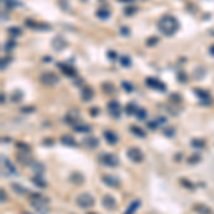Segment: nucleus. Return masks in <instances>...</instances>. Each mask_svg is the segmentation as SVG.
<instances>
[{"mask_svg": "<svg viewBox=\"0 0 214 214\" xmlns=\"http://www.w3.org/2000/svg\"><path fill=\"white\" fill-rule=\"evenodd\" d=\"M177 29H178V21L170 14L163 16L158 20V30L166 36H173L177 31Z\"/></svg>", "mask_w": 214, "mask_h": 214, "instance_id": "1", "label": "nucleus"}, {"mask_svg": "<svg viewBox=\"0 0 214 214\" xmlns=\"http://www.w3.org/2000/svg\"><path fill=\"white\" fill-rule=\"evenodd\" d=\"M30 204L31 207L34 208V210H37L39 213H43L46 214L47 213V208H49V200H47L46 197H43V195L40 194H30Z\"/></svg>", "mask_w": 214, "mask_h": 214, "instance_id": "2", "label": "nucleus"}, {"mask_svg": "<svg viewBox=\"0 0 214 214\" xmlns=\"http://www.w3.org/2000/svg\"><path fill=\"white\" fill-rule=\"evenodd\" d=\"M99 160L103 166H107V167H117L119 166V157L112 153H103V154H100Z\"/></svg>", "mask_w": 214, "mask_h": 214, "instance_id": "3", "label": "nucleus"}, {"mask_svg": "<svg viewBox=\"0 0 214 214\" xmlns=\"http://www.w3.org/2000/svg\"><path fill=\"white\" fill-rule=\"evenodd\" d=\"M76 204L79 205V207H82V208H90V207H93L94 205V198L93 195L87 194V193H83V194L77 195V198H76Z\"/></svg>", "mask_w": 214, "mask_h": 214, "instance_id": "4", "label": "nucleus"}, {"mask_svg": "<svg viewBox=\"0 0 214 214\" xmlns=\"http://www.w3.org/2000/svg\"><path fill=\"white\" fill-rule=\"evenodd\" d=\"M40 82L44 86H54L59 83V76L53 72H44L40 74Z\"/></svg>", "mask_w": 214, "mask_h": 214, "instance_id": "5", "label": "nucleus"}, {"mask_svg": "<svg viewBox=\"0 0 214 214\" xmlns=\"http://www.w3.org/2000/svg\"><path fill=\"white\" fill-rule=\"evenodd\" d=\"M127 156L130 158L131 161H134V163H141L143 161V151L139 149V147H130V149L127 150Z\"/></svg>", "mask_w": 214, "mask_h": 214, "instance_id": "6", "label": "nucleus"}, {"mask_svg": "<svg viewBox=\"0 0 214 214\" xmlns=\"http://www.w3.org/2000/svg\"><path fill=\"white\" fill-rule=\"evenodd\" d=\"M107 110H109V113H110V116L112 117H114V119H119L120 117V103L117 102V100H112V102H109V104H107Z\"/></svg>", "mask_w": 214, "mask_h": 214, "instance_id": "7", "label": "nucleus"}, {"mask_svg": "<svg viewBox=\"0 0 214 214\" xmlns=\"http://www.w3.org/2000/svg\"><path fill=\"white\" fill-rule=\"evenodd\" d=\"M16 158L20 164H24V166H31L33 164V157L30 156L29 151H19L16 154Z\"/></svg>", "mask_w": 214, "mask_h": 214, "instance_id": "8", "label": "nucleus"}, {"mask_svg": "<svg viewBox=\"0 0 214 214\" xmlns=\"http://www.w3.org/2000/svg\"><path fill=\"white\" fill-rule=\"evenodd\" d=\"M146 84L149 86L150 89H156L158 92H166V84H163L160 80H157V79L149 77V79H146Z\"/></svg>", "mask_w": 214, "mask_h": 214, "instance_id": "9", "label": "nucleus"}, {"mask_svg": "<svg viewBox=\"0 0 214 214\" xmlns=\"http://www.w3.org/2000/svg\"><path fill=\"white\" fill-rule=\"evenodd\" d=\"M102 181L104 183V184H107L109 187H114V188L120 186V180H119L117 177L112 176V174H103Z\"/></svg>", "mask_w": 214, "mask_h": 214, "instance_id": "10", "label": "nucleus"}, {"mask_svg": "<svg viewBox=\"0 0 214 214\" xmlns=\"http://www.w3.org/2000/svg\"><path fill=\"white\" fill-rule=\"evenodd\" d=\"M24 24L29 26L30 29H34V30H50L49 24H46V23H37V21H34L31 19H27L24 21Z\"/></svg>", "mask_w": 214, "mask_h": 214, "instance_id": "11", "label": "nucleus"}, {"mask_svg": "<svg viewBox=\"0 0 214 214\" xmlns=\"http://www.w3.org/2000/svg\"><path fill=\"white\" fill-rule=\"evenodd\" d=\"M102 204L104 208H107V210H114L116 208V205H117V203H116V200L113 198L112 195H104L102 200Z\"/></svg>", "mask_w": 214, "mask_h": 214, "instance_id": "12", "label": "nucleus"}, {"mask_svg": "<svg viewBox=\"0 0 214 214\" xmlns=\"http://www.w3.org/2000/svg\"><path fill=\"white\" fill-rule=\"evenodd\" d=\"M103 136H104V139L107 140V143H109V144H112V146H114V144L119 141V136H117L114 131H112V130H104Z\"/></svg>", "mask_w": 214, "mask_h": 214, "instance_id": "13", "label": "nucleus"}, {"mask_svg": "<svg viewBox=\"0 0 214 214\" xmlns=\"http://www.w3.org/2000/svg\"><path fill=\"white\" fill-rule=\"evenodd\" d=\"M93 97H94V90L90 86H84L83 90H82V99L84 102H90Z\"/></svg>", "mask_w": 214, "mask_h": 214, "instance_id": "14", "label": "nucleus"}, {"mask_svg": "<svg viewBox=\"0 0 214 214\" xmlns=\"http://www.w3.org/2000/svg\"><path fill=\"white\" fill-rule=\"evenodd\" d=\"M194 93L197 94V97L201 100L203 103H210V94L208 92H205V90H201V89H194Z\"/></svg>", "mask_w": 214, "mask_h": 214, "instance_id": "15", "label": "nucleus"}, {"mask_svg": "<svg viewBox=\"0 0 214 214\" xmlns=\"http://www.w3.org/2000/svg\"><path fill=\"white\" fill-rule=\"evenodd\" d=\"M31 181H33V184H36V187H40V188H46L47 187L46 180L42 177V174H36V176H33L31 177Z\"/></svg>", "mask_w": 214, "mask_h": 214, "instance_id": "16", "label": "nucleus"}, {"mask_svg": "<svg viewBox=\"0 0 214 214\" xmlns=\"http://www.w3.org/2000/svg\"><path fill=\"white\" fill-rule=\"evenodd\" d=\"M59 67L63 70V73L66 76H70V77H74L76 76L74 67H72V66H69V64H63V63H59Z\"/></svg>", "mask_w": 214, "mask_h": 214, "instance_id": "17", "label": "nucleus"}, {"mask_svg": "<svg viewBox=\"0 0 214 214\" xmlns=\"http://www.w3.org/2000/svg\"><path fill=\"white\" fill-rule=\"evenodd\" d=\"M193 208H194L195 213H198V214H213L211 208H208V207L204 204H194Z\"/></svg>", "mask_w": 214, "mask_h": 214, "instance_id": "18", "label": "nucleus"}, {"mask_svg": "<svg viewBox=\"0 0 214 214\" xmlns=\"http://www.w3.org/2000/svg\"><path fill=\"white\" fill-rule=\"evenodd\" d=\"M84 146L89 149H96L99 146V139L97 137H86L84 139Z\"/></svg>", "mask_w": 214, "mask_h": 214, "instance_id": "19", "label": "nucleus"}, {"mask_svg": "<svg viewBox=\"0 0 214 214\" xmlns=\"http://www.w3.org/2000/svg\"><path fill=\"white\" fill-rule=\"evenodd\" d=\"M52 46H53V49H54L56 52H60V50L66 46V42L62 37H56L53 42H52Z\"/></svg>", "mask_w": 214, "mask_h": 214, "instance_id": "20", "label": "nucleus"}, {"mask_svg": "<svg viewBox=\"0 0 214 214\" xmlns=\"http://www.w3.org/2000/svg\"><path fill=\"white\" fill-rule=\"evenodd\" d=\"M1 160H3V166H4V167L7 168V173H10V174H13V176H16V174H17V170H16V167H14V166H13V164H11V163H10L9 160H7V158H1Z\"/></svg>", "mask_w": 214, "mask_h": 214, "instance_id": "21", "label": "nucleus"}, {"mask_svg": "<svg viewBox=\"0 0 214 214\" xmlns=\"http://www.w3.org/2000/svg\"><path fill=\"white\" fill-rule=\"evenodd\" d=\"M62 144H66V146H76V140L72 137V136H62Z\"/></svg>", "mask_w": 214, "mask_h": 214, "instance_id": "22", "label": "nucleus"}, {"mask_svg": "<svg viewBox=\"0 0 214 214\" xmlns=\"http://www.w3.org/2000/svg\"><path fill=\"white\" fill-rule=\"evenodd\" d=\"M130 131L133 133V134H136L137 137H141V139H144V137H146V133L141 130L140 127H137V126H130Z\"/></svg>", "mask_w": 214, "mask_h": 214, "instance_id": "23", "label": "nucleus"}, {"mask_svg": "<svg viewBox=\"0 0 214 214\" xmlns=\"http://www.w3.org/2000/svg\"><path fill=\"white\" fill-rule=\"evenodd\" d=\"M73 129H74V131H77V133H87V131H90V126H87V124H74L73 126Z\"/></svg>", "mask_w": 214, "mask_h": 214, "instance_id": "24", "label": "nucleus"}, {"mask_svg": "<svg viewBox=\"0 0 214 214\" xmlns=\"http://www.w3.org/2000/svg\"><path fill=\"white\" fill-rule=\"evenodd\" d=\"M7 33H9V36L11 37H17V36H21V29L20 27H9L7 29Z\"/></svg>", "mask_w": 214, "mask_h": 214, "instance_id": "25", "label": "nucleus"}, {"mask_svg": "<svg viewBox=\"0 0 214 214\" xmlns=\"http://www.w3.org/2000/svg\"><path fill=\"white\" fill-rule=\"evenodd\" d=\"M30 167H31V170L36 171V174H42V173L44 171V166H43L42 163H36V161H33V164H31Z\"/></svg>", "mask_w": 214, "mask_h": 214, "instance_id": "26", "label": "nucleus"}, {"mask_svg": "<svg viewBox=\"0 0 214 214\" xmlns=\"http://www.w3.org/2000/svg\"><path fill=\"white\" fill-rule=\"evenodd\" d=\"M96 16L97 17H100V19H109L110 17V11L109 10H106V9H99L97 11H96Z\"/></svg>", "mask_w": 214, "mask_h": 214, "instance_id": "27", "label": "nucleus"}, {"mask_svg": "<svg viewBox=\"0 0 214 214\" xmlns=\"http://www.w3.org/2000/svg\"><path fill=\"white\" fill-rule=\"evenodd\" d=\"M70 180L74 183V184H82L83 183V180H84V177L80 174V173H73L72 174V177H70Z\"/></svg>", "mask_w": 214, "mask_h": 214, "instance_id": "28", "label": "nucleus"}, {"mask_svg": "<svg viewBox=\"0 0 214 214\" xmlns=\"http://www.w3.org/2000/svg\"><path fill=\"white\" fill-rule=\"evenodd\" d=\"M102 89H103V92L104 93H109V94H113L114 93V86H113L112 83H103L102 84Z\"/></svg>", "mask_w": 214, "mask_h": 214, "instance_id": "29", "label": "nucleus"}, {"mask_svg": "<svg viewBox=\"0 0 214 214\" xmlns=\"http://www.w3.org/2000/svg\"><path fill=\"white\" fill-rule=\"evenodd\" d=\"M119 62H120V64L124 66V67H130L131 66V59L129 56H120L119 57Z\"/></svg>", "mask_w": 214, "mask_h": 214, "instance_id": "30", "label": "nucleus"}, {"mask_svg": "<svg viewBox=\"0 0 214 214\" xmlns=\"http://www.w3.org/2000/svg\"><path fill=\"white\" fill-rule=\"evenodd\" d=\"M11 188H13L17 194H24V193H27V191H26V188H23L20 184H16V183H13V184H11Z\"/></svg>", "mask_w": 214, "mask_h": 214, "instance_id": "31", "label": "nucleus"}, {"mask_svg": "<svg viewBox=\"0 0 214 214\" xmlns=\"http://www.w3.org/2000/svg\"><path fill=\"white\" fill-rule=\"evenodd\" d=\"M136 116H137V119L139 120H146V117H147V112H146V109H141L140 107L137 113H136Z\"/></svg>", "mask_w": 214, "mask_h": 214, "instance_id": "32", "label": "nucleus"}, {"mask_svg": "<svg viewBox=\"0 0 214 214\" xmlns=\"http://www.w3.org/2000/svg\"><path fill=\"white\" fill-rule=\"evenodd\" d=\"M136 11H137V7H136V6H127V7L124 9V14L130 17V16H133Z\"/></svg>", "mask_w": 214, "mask_h": 214, "instance_id": "33", "label": "nucleus"}, {"mask_svg": "<svg viewBox=\"0 0 214 214\" xmlns=\"http://www.w3.org/2000/svg\"><path fill=\"white\" fill-rule=\"evenodd\" d=\"M137 110H139V109H137L134 104H131V103H129V104L126 106V113H127V114H136Z\"/></svg>", "mask_w": 214, "mask_h": 214, "instance_id": "34", "label": "nucleus"}, {"mask_svg": "<svg viewBox=\"0 0 214 214\" xmlns=\"http://www.w3.org/2000/svg\"><path fill=\"white\" fill-rule=\"evenodd\" d=\"M139 205H140V201H139V200H134V201H133V203L129 205V208H127V213H129V214L134 213V211H136V208H137Z\"/></svg>", "mask_w": 214, "mask_h": 214, "instance_id": "35", "label": "nucleus"}, {"mask_svg": "<svg viewBox=\"0 0 214 214\" xmlns=\"http://www.w3.org/2000/svg\"><path fill=\"white\" fill-rule=\"evenodd\" d=\"M121 87H123V89H124V90H126L127 93H131V92L134 90V87H133V84H131V83H129V82H123V83H121Z\"/></svg>", "mask_w": 214, "mask_h": 214, "instance_id": "36", "label": "nucleus"}, {"mask_svg": "<svg viewBox=\"0 0 214 214\" xmlns=\"http://www.w3.org/2000/svg\"><path fill=\"white\" fill-rule=\"evenodd\" d=\"M6 4H7V7H16V6H20V1L17 0H3Z\"/></svg>", "mask_w": 214, "mask_h": 214, "instance_id": "37", "label": "nucleus"}, {"mask_svg": "<svg viewBox=\"0 0 214 214\" xmlns=\"http://www.w3.org/2000/svg\"><path fill=\"white\" fill-rule=\"evenodd\" d=\"M21 99H23V93H21V92H14V93H13V97H11L13 102H20Z\"/></svg>", "mask_w": 214, "mask_h": 214, "instance_id": "38", "label": "nucleus"}, {"mask_svg": "<svg viewBox=\"0 0 214 214\" xmlns=\"http://www.w3.org/2000/svg\"><path fill=\"white\" fill-rule=\"evenodd\" d=\"M14 46H16V43H14V40H10V42H7V43L4 44V49H6L7 52H10L11 49H14Z\"/></svg>", "mask_w": 214, "mask_h": 214, "instance_id": "39", "label": "nucleus"}, {"mask_svg": "<svg viewBox=\"0 0 214 214\" xmlns=\"http://www.w3.org/2000/svg\"><path fill=\"white\" fill-rule=\"evenodd\" d=\"M191 144H193V146H194V147H204V141H203V140H193V141H191Z\"/></svg>", "mask_w": 214, "mask_h": 214, "instance_id": "40", "label": "nucleus"}, {"mask_svg": "<svg viewBox=\"0 0 214 214\" xmlns=\"http://www.w3.org/2000/svg\"><path fill=\"white\" fill-rule=\"evenodd\" d=\"M157 42H158V39H157V37H150L149 40L146 42V44H147V46H154V44H156Z\"/></svg>", "mask_w": 214, "mask_h": 214, "instance_id": "41", "label": "nucleus"}, {"mask_svg": "<svg viewBox=\"0 0 214 214\" xmlns=\"http://www.w3.org/2000/svg\"><path fill=\"white\" fill-rule=\"evenodd\" d=\"M197 161H200V156H193V157H188V163L190 164H194Z\"/></svg>", "mask_w": 214, "mask_h": 214, "instance_id": "42", "label": "nucleus"}, {"mask_svg": "<svg viewBox=\"0 0 214 214\" xmlns=\"http://www.w3.org/2000/svg\"><path fill=\"white\" fill-rule=\"evenodd\" d=\"M180 183H181V184H184V186H186L187 188H194V187H193V184H191L190 181H187V180H184V178H183V180H181Z\"/></svg>", "mask_w": 214, "mask_h": 214, "instance_id": "43", "label": "nucleus"}, {"mask_svg": "<svg viewBox=\"0 0 214 214\" xmlns=\"http://www.w3.org/2000/svg\"><path fill=\"white\" fill-rule=\"evenodd\" d=\"M21 112H24V113L34 112V107H33V106H26V107H23V109H21Z\"/></svg>", "mask_w": 214, "mask_h": 214, "instance_id": "44", "label": "nucleus"}, {"mask_svg": "<svg viewBox=\"0 0 214 214\" xmlns=\"http://www.w3.org/2000/svg\"><path fill=\"white\" fill-rule=\"evenodd\" d=\"M171 100H174V102H181V97H180V94H171V97H170Z\"/></svg>", "mask_w": 214, "mask_h": 214, "instance_id": "45", "label": "nucleus"}, {"mask_svg": "<svg viewBox=\"0 0 214 214\" xmlns=\"http://www.w3.org/2000/svg\"><path fill=\"white\" fill-rule=\"evenodd\" d=\"M157 121H150L149 123V129H151V130H154V129H157Z\"/></svg>", "mask_w": 214, "mask_h": 214, "instance_id": "46", "label": "nucleus"}, {"mask_svg": "<svg viewBox=\"0 0 214 214\" xmlns=\"http://www.w3.org/2000/svg\"><path fill=\"white\" fill-rule=\"evenodd\" d=\"M157 124H164V123H166V121H167V119H166V117H157Z\"/></svg>", "mask_w": 214, "mask_h": 214, "instance_id": "47", "label": "nucleus"}, {"mask_svg": "<svg viewBox=\"0 0 214 214\" xmlns=\"http://www.w3.org/2000/svg\"><path fill=\"white\" fill-rule=\"evenodd\" d=\"M121 34H129V29H127V26H123V27L120 29Z\"/></svg>", "mask_w": 214, "mask_h": 214, "instance_id": "48", "label": "nucleus"}, {"mask_svg": "<svg viewBox=\"0 0 214 214\" xmlns=\"http://www.w3.org/2000/svg\"><path fill=\"white\" fill-rule=\"evenodd\" d=\"M0 193H1V203H4V201H6V200H7V195L4 194V190H1V191H0Z\"/></svg>", "mask_w": 214, "mask_h": 214, "instance_id": "49", "label": "nucleus"}, {"mask_svg": "<svg viewBox=\"0 0 214 214\" xmlns=\"http://www.w3.org/2000/svg\"><path fill=\"white\" fill-rule=\"evenodd\" d=\"M178 79H180L181 82H184V80H186V76H184V73H183V72H180V73H178Z\"/></svg>", "mask_w": 214, "mask_h": 214, "instance_id": "50", "label": "nucleus"}, {"mask_svg": "<svg viewBox=\"0 0 214 214\" xmlns=\"http://www.w3.org/2000/svg\"><path fill=\"white\" fill-rule=\"evenodd\" d=\"M173 133H174V129H168V131H164V134L167 136H173Z\"/></svg>", "mask_w": 214, "mask_h": 214, "instance_id": "51", "label": "nucleus"}, {"mask_svg": "<svg viewBox=\"0 0 214 214\" xmlns=\"http://www.w3.org/2000/svg\"><path fill=\"white\" fill-rule=\"evenodd\" d=\"M107 56L110 57V59H114V57H116V53H114V52H109V53H107Z\"/></svg>", "mask_w": 214, "mask_h": 214, "instance_id": "52", "label": "nucleus"}, {"mask_svg": "<svg viewBox=\"0 0 214 214\" xmlns=\"http://www.w3.org/2000/svg\"><path fill=\"white\" fill-rule=\"evenodd\" d=\"M90 113H92L93 116H96V114H99V109H92V110H90Z\"/></svg>", "mask_w": 214, "mask_h": 214, "instance_id": "53", "label": "nucleus"}, {"mask_svg": "<svg viewBox=\"0 0 214 214\" xmlns=\"http://www.w3.org/2000/svg\"><path fill=\"white\" fill-rule=\"evenodd\" d=\"M210 54H213V56H214V46L210 47Z\"/></svg>", "mask_w": 214, "mask_h": 214, "instance_id": "54", "label": "nucleus"}, {"mask_svg": "<svg viewBox=\"0 0 214 214\" xmlns=\"http://www.w3.org/2000/svg\"><path fill=\"white\" fill-rule=\"evenodd\" d=\"M50 60H52V59H50V57H44V62H46V63H49V62H50Z\"/></svg>", "mask_w": 214, "mask_h": 214, "instance_id": "55", "label": "nucleus"}, {"mask_svg": "<svg viewBox=\"0 0 214 214\" xmlns=\"http://www.w3.org/2000/svg\"><path fill=\"white\" fill-rule=\"evenodd\" d=\"M21 214H29V213H21Z\"/></svg>", "mask_w": 214, "mask_h": 214, "instance_id": "56", "label": "nucleus"}, {"mask_svg": "<svg viewBox=\"0 0 214 214\" xmlns=\"http://www.w3.org/2000/svg\"><path fill=\"white\" fill-rule=\"evenodd\" d=\"M126 214H129V213H126Z\"/></svg>", "mask_w": 214, "mask_h": 214, "instance_id": "57", "label": "nucleus"}]
</instances>
